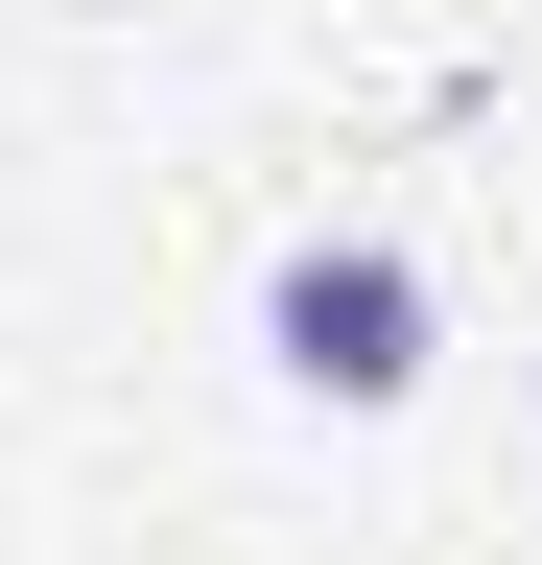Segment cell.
<instances>
[{"label":"cell","mask_w":542,"mask_h":565,"mask_svg":"<svg viewBox=\"0 0 542 565\" xmlns=\"http://www.w3.org/2000/svg\"><path fill=\"white\" fill-rule=\"evenodd\" d=\"M259 353H284V401L401 424V401H425V353H448V307H425V259H401V236H307L284 282H259Z\"/></svg>","instance_id":"1"},{"label":"cell","mask_w":542,"mask_h":565,"mask_svg":"<svg viewBox=\"0 0 542 565\" xmlns=\"http://www.w3.org/2000/svg\"><path fill=\"white\" fill-rule=\"evenodd\" d=\"M72 24H142V0H72Z\"/></svg>","instance_id":"2"}]
</instances>
